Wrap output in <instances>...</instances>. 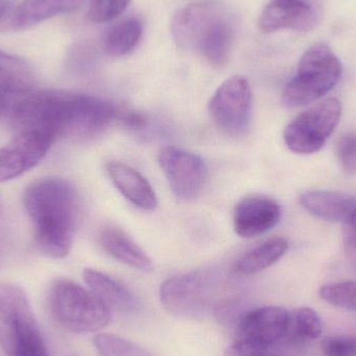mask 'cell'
I'll return each instance as SVG.
<instances>
[{
    "mask_svg": "<svg viewBox=\"0 0 356 356\" xmlns=\"http://www.w3.org/2000/svg\"><path fill=\"white\" fill-rule=\"evenodd\" d=\"M19 97L12 108L15 122L22 129L45 131L56 140L94 139L119 122L122 112L108 100L71 92L31 91Z\"/></svg>",
    "mask_w": 356,
    "mask_h": 356,
    "instance_id": "obj_1",
    "label": "cell"
},
{
    "mask_svg": "<svg viewBox=\"0 0 356 356\" xmlns=\"http://www.w3.org/2000/svg\"><path fill=\"white\" fill-rule=\"evenodd\" d=\"M23 201L38 250L51 259L68 255L77 219V194L73 184L63 178L37 180L25 190Z\"/></svg>",
    "mask_w": 356,
    "mask_h": 356,
    "instance_id": "obj_2",
    "label": "cell"
},
{
    "mask_svg": "<svg viewBox=\"0 0 356 356\" xmlns=\"http://www.w3.org/2000/svg\"><path fill=\"white\" fill-rule=\"evenodd\" d=\"M171 33L178 47L200 54L213 66L222 67L227 63L234 43V19L220 2H194L175 13Z\"/></svg>",
    "mask_w": 356,
    "mask_h": 356,
    "instance_id": "obj_3",
    "label": "cell"
},
{
    "mask_svg": "<svg viewBox=\"0 0 356 356\" xmlns=\"http://www.w3.org/2000/svg\"><path fill=\"white\" fill-rule=\"evenodd\" d=\"M0 347L6 356H50L22 289L0 284Z\"/></svg>",
    "mask_w": 356,
    "mask_h": 356,
    "instance_id": "obj_4",
    "label": "cell"
},
{
    "mask_svg": "<svg viewBox=\"0 0 356 356\" xmlns=\"http://www.w3.org/2000/svg\"><path fill=\"white\" fill-rule=\"evenodd\" d=\"M47 307L58 326L75 334L102 330L112 318L110 309L91 291L68 280H60L52 284Z\"/></svg>",
    "mask_w": 356,
    "mask_h": 356,
    "instance_id": "obj_5",
    "label": "cell"
},
{
    "mask_svg": "<svg viewBox=\"0 0 356 356\" xmlns=\"http://www.w3.org/2000/svg\"><path fill=\"white\" fill-rule=\"evenodd\" d=\"M341 74L338 56L325 44H315L301 56L296 76L284 88L282 104L289 108L312 104L330 93Z\"/></svg>",
    "mask_w": 356,
    "mask_h": 356,
    "instance_id": "obj_6",
    "label": "cell"
},
{
    "mask_svg": "<svg viewBox=\"0 0 356 356\" xmlns=\"http://www.w3.org/2000/svg\"><path fill=\"white\" fill-rule=\"evenodd\" d=\"M223 284L215 272L197 270L169 278L161 286V302L169 313L196 317L215 311L223 301L220 298Z\"/></svg>",
    "mask_w": 356,
    "mask_h": 356,
    "instance_id": "obj_7",
    "label": "cell"
},
{
    "mask_svg": "<svg viewBox=\"0 0 356 356\" xmlns=\"http://www.w3.org/2000/svg\"><path fill=\"white\" fill-rule=\"evenodd\" d=\"M341 114L342 106L336 98H328L307 108L284 129L286 147L298 154L320 152L338 127Z\"/></svg>",
    "mask_w": 356,
    "mask_h": 356,
    "instance_id": "obj_8",
    "label": "cell"
},
{
    "mask_svg": "<svg viewBox=\"0 0 356 356\" xmlns=\"http://www.w3.org/2000/svg\"><path fill=\"white\" fill-rule=\"evenodd\" d=\"M209 110L213 123L224 133L232 137L246 134L252 115L248 79L240 75L226 79L211 96Z\"/></svg>",
    "mask_w": 356,
    "mask_h": 356,
    "instance_id": "obj_9",
    "label": "cell"
},
{
    "mask_svg": "<svg viewBox=\"0 0 356 356\" xmlns=\"http://www.w3.org/2000/svg\"><path fill=\"white\" fill-rule=\"evenodd\" d=\"M159 164L173 194L182 201H192L202 192L207 177L204 161L196 154L167 146L159 154Z\"/></svg>",
    "mask_w": 356,
    "mask_h": 356,
    "instance_id": "obj_10",
    "label": "cell"
},
{
    "mask_svg": "<svg viewBox=\"0 0 356 356\" xmlns=\"http://www.w3.org/2000/svg\"><path fill=\"white\" fill-rule=\"evenodd\" d=\"M54 137L37 129H22L0 146V181L14 179L37 166L47 154Z\"/></svg>",
    "mask_w": 356,
    "mask_h": 356,
    "instance_id": "obj_11",
    "label": "cell"
},
{
    "mask_svg": "<svg viewBox=\"0 0 356 356\" xmlns=\"http://www.w3.org/2000/svg\"><path fill=\"white\" fill-rule=\"evenodd\" d=\"M290 312L280 307L246 309L234 325L236 341L275 345L284 342Z\"/></svg>",
    "mask_w": 356,
    "mask_h": 356,
    "instance_id": "obj_12",
    "label": "cell"
},
{
    "mask_svg": "<svg viewBox=\"0 0 356 356\" xmlns=\"http://www.w3.org/2000/svg\"><path fill=\"white\" fill-rule=\"evenodd\" d=\"M280 217L282 209L273 199L264 196L246 197L234 209V232L241 238H255L277 225Z\"/></svg>",
    "mask_w": 356,
    "mask_h": 356,
    "instance_id": "obj_13",
    "label": "cell"
},
{
    "mask_svg": "<svg viewBox=\"0 0 356 356\" xmlns=\"http://www.w3.org/2000/svg\"><path fill=\"white\" fill-rule=\"evenodd\" d=\"M316 25L313 8L301 0H273L265 6L259 27L266 33L278 31H312Z\"/></svg>",
    "mask_w": 356,
    "mask_h": 356,
    "instance_id": "obj_14",
    "label": "cell"
},
{
    "mask_svg": "<svg viewBox=\"0 0 356 356\" xmlns=\"http://www.w3.org/2000/svg\"><path fill=\"white\" fill-rule=\"evenodd\" d=\"M106 171L117 190L135 207L143 211H154L158 207V198L141 173L121 162H110Z\"/></svg>",
    "mask_w": 356,
    "mask_h": 356,
    "instance_id": "obj_15",
    "label": "cell"
},
{
    "mask_svg": "<svg viewBox=\"0 0 356 356\" xmlns=\"http://www.w3.org/2000/svg\"><path fill=\"white\" fill-rule=\"evenodd\" d=\"M83 280L90 291L112 311L133 314L139 309V301L135 295L118 280L94 269L83 271Z\"/></svg>",
    "mask_w": 356,
    "mask_h": 356,
    "instance_id": "obj_16",
    "label": "cell"
},
{
    "mask_svg": "<svg viewBox=\"0 0 356 356\" xmlns=\"http://www.w3.org/2000/svg\"><path fill=\"white\" fill-rule=\"evenodd\" d=\"M300 203L314 217L328 222L344 223L356 209V197L330 191H309L301 195Z\"/></svg>",
    "mask_w": 356,
    "mask_h": 356,
    "instance_id": "obj_17",
    "label": "cell"
},
{
    "mask_svg": "<svg viewBox=\"0 0 356 356\" xmlns=\"http://www.w3.org/2000/svg\"><path fill=\"white\" fill-rule=\"evenodd\" d=\"M86 0H24L17 6L12 17L16 31L31 29L58 15L79 10Z\"/></svg>",
    "mask_w": 356,
    "mask_h": 356,
    "instance_id": "obj_18",
    "label": "cell"
},
{
    "mask_svg": "<svg viewBox=\"0 0 356 356\" xmlns=\"http://www.w3.org/2000/svg\"><path fill=\"white\" fill-rule=\"evenodd\" d=\"M104 250L117 261L140 271H152V261L145 251L118 228H106L100 234Z\"/></svg>",
    "mask_w": 356,
    "mask_h": 356,
    "instance_id": "obj_19",
    "label": "cell"
},
{
    "mask_svg": "<svg viewBox=\"0 0 356 356\" xmlns=\"http://www.w3.org/2000/svg\"><path fill=\"white\" fill-rule=\"evenodd\" d=\"M35 77L22 58L0 50V91L8 96H21L31 91Z\"/></svg>",
    "mask_w": 356,
    "mask_h": 356,
    "instance_id": "obj_20",
    "label": "cell"
},
{
    "mask_svg": "<svg viewBox=\"0 0 356 356\" xmlns=\"http://www.w3.org/2000/svg\"><path fill=\"white\" fill-rule=\"evenodd\" d=\"M288 249L286 238H270L241 257L234 264V271L242 275L259 273L280 261Z\"/></svg>",
    "mask_w": 356,
    "mask_h": 356,
    "instance_id": "obj_21",
    "label": "cell"
},
{
    "mask_svg": "<svg viewBox=\"0 0 356 356\" xmlns=\"http://www.w3.org/2000/svg\"><path fill=\"white\" fill-rule=\"evenodd\" d=\"M143 35V23L138 18H127L111 27L104 38V47L113 58L131 54Z\"/></svg>",
    "mask_w": 356,
    "mask_h": 356,
    "instance_id": "obj_22",
    "label": "cell"
},
{
    "mask_svg": "<svg viewBox=\"0 0 356 356\" xmlns=\"http://www.w3.org/2000/svg\"><path fill=\"white\" fill-rule=\"evenodd\" d=\"M322 334L319 315L309 307H300L290 312L286 341L289 344L305 348L307 343L317 340Z\"/></svg>",
    "mask_w": 356,
    "mask_h": 356,
    "instance_id": "obj_23",
    "label": "cell"
},
{
    "mask_svg": "<svg viewBox=\"0 0 356 356\" xmlns=\"http://www.w3.org/2000/svg\"><path fill=\"white\" fill-rule=\"evenodd\" d=\"M303 349L293 346L286 341L275 345L236 341L228 347L225 356H303Z\"/></svg>",
    "mask_w": 356,
    "mask_h": 356,
    "instance_id": "obj_24",
    "label": "cell"
},
{
    "mask_svg": "<svg viewBox=\"0 0 356 356\" xmlns=\"http://www.w3.org/2000/svg\"><path fill=\"white\" fill-rule=\"evenodd\" d=\"M95 346L100 356H154L139 345L115 334H98Z\"/></svg>",
    "mask_w": 356,
    "mask_h": 356,
    "instance_id": "obj_25",
    "label": "cell"
},
{
    "mask_svg": "<svg viewBox=\"0 0 356 356\" xmlns=\"http://www.w3.org/2000/svg\"><path fill=\"white\" fill-rule=\"evenodd\" d=\"M320 297L330 305L356 312L355 282L326 284L320 290Z\"/></svg>",
    "mask_w": 356,
    "mask_h": 356,
    "instance_id": "obj_26",
    "label": "cell"
},
{
    "mask_svg": "<svg viewBox=\"0 0 356 356\" xmlns=\"http://www.w3.org/2000/svg\"><path fill=\"white\" fill-rule=\"evenodd\" d=\"M131 0H90L88 18L93 23H106L118 18Z\"/></svg>",
    "mask_w": 356,
    "mask_h": 356,
    "instance_id": "obj_27",
    "label": "cell"
},
{
    "mask_svg": "<svg viewBox=\"0 0 356 356\" xmlns=\"http://www.w3.org/2000/svg\"><path fill=\"white\" fill-rule=\"evenodd\" d=\"M324 356H356V336L337 334L324 339L321 343Z\"/></svg>",
    "mask_w": 356,
    "mask_h": 356,
    "instance_id": "obj_28",
    "label": "cell"
},
{
    "mask_svg": "<svg viewBox=\"0 0 356 356\" xmlns=\"http://www.w3.org/2000/svg\"><path fill=\"white\" fill-rule=\"evenodd\" d=\"M338 158L341 168L347 175L356 173V135L344 136L338 143Z\"/></svg>",
    "mask_w": 356,
    "mask_h": 356,
    "instance_id": "obj_29",
    "label": "cell"
},
{
    "mask_svg": "<svg viewBox=\"0 0 356 356\" xmlns=\"http://www.w3.org/2000/svg\"><path fill=\"white\" fill-rule=\"evenodd\" d=\"M343 244L347 259L356 268V209L344 222Z\"/></svg>",
    "mask_w": 356,
    "mask_h": 356,
    "instance_id": "obj_30",
    "label": "cell"
},
{
    "mask_svg": "<svg viewBox=\"0 0 356 356\" xmlns=\"http://www.w3.org/2000/svg\"><path fill=\"white\" fill-rule=\"evenodd\" d=\"M119 122L122 123L127 129H142L147 125V118L137 111L123 108Z\"/></svg>",
    "mask_w": 356,
    "mask_h": 356,
    "instance_id": "obj_31",
    "label": "cell"
},
{
    "mask_svg": "<svg viewBox=\"0 0 356 356\" xmlns=\"http://www.w3.org/2000/svg\"><path fill=\"white\" fill-rule=\"evenodd\" d=\"M12 0H0V19L12 8Z\"/></svg>",
    "mask_w": 356,
    "mask_h": 356,
    "instance_id": "obj_32",
    "label": "cell"
},
{
    "mask_svg": "<svg viewBox=\"0 0 356 356\" xmlns=\"http://www.w3.org/2000/svg\"><path fill=\"white\" fill-rule=\"evenodd\" d=\"M8 98L0 97V113L3 112L8 108Z\"/></svg>",
    "mask_w": 356,
    "mask_h": 356,
    "instance_id": "obj_33",
    "label": "cell"
},
{
    "mask_svg": "<svg viewBox=\"0 0 356 356\" xmlns=\"http://www.w3.org/2000/svg\"><path fill=\"white\" fill-rule=\"evenodd\" d=\"M1 250H2V238H1V236H0V254H1Z\"/></svg>",
    "mask_w": 356,
    "mask_h": 356,
    "instance_id": "obj_34",
    "label": "cell"
},
{
    "mask_svg": "<svg viewBox=\"0 0 356 356\" xmlns=\"http://www.w3.org/2000/svg\"><path fill=\"white\" fill-rule=\"evenodd\" d=\"M1 211H2V203H1V200H0V213H1Z\"/></svg>",
    "mask_w": 356,
    "mask_h": 356,
    "instance_id": "obj_35",
    "label": "cell"
},
{
    "mask_svg": "<svg viewBox=\"0 0 356 356\" xmlns=\"http://www.w3.org/2000/svg\"><path fill=\"white\" fill-rule=\"evenodd\" d=\"M73 356H74V355H73Z\"/></svg>",
    "mask_w": 356,
    "mask_h": 356,
    "instance_id": "obj_36",
    "label": "cell"
}]
</instances>
